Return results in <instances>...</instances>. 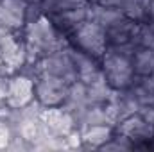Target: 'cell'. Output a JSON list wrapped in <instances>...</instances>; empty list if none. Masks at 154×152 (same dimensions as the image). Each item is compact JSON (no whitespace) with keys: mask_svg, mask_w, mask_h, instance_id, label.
Returning a JSON list of instances; mask_svg holds the SVG:
<instances>
[{"mask_svg":"<svg viewBox=\"0 0 154 152\" xmlns=\"http://www.w3.org/2000/svg\"><path fill=\"white\" fill-rule=\"evenodd\" d=\"M54 23V27L66 38H70L75 29L88 20V4L82 5V7H75V9H68V11H63V13H56V14H50L48 16Z\"/></svg>","mask_w":154,"mask_h":152,"instance_id":"7c38bea8","label":"cell"},{"mask_svg":"<svg viewBox=\"0 0 154 152\" xmlns=\"http://www.w3.org/2000/svg\"><path fill=\"white\" fill-rule=\"evenodd\" d=\"M68 39H70L72 47H75L77 50H81V52H84L95 59H100L108 48L104 29L91 20L82 22Z\"/></svg>","mask_w":154,"mask_h":152,"instance_id":"3957f363","label":"cell"},{"mask_svg":"<svg viewBox=\"0 0 154 152\" xmlns=\"http://www.w3.org/2000/svg\"><path fill=\"white\" fill-rule=\"evenodd\" d=\"M0 50H2V68H0V74L13 75V74H18L27 65L25 43L20 41L18 38L13 39L11 43H7L5 47H2Z\"/></svg>","mask_w":154,"mask_h":152,"instance_id":"ba28073f","label":"cell"},{"mask_svg":"<svg viewBox=\"0 0 154 152\" xmlns=\"http://www.w3.org/2000/svg\"><path fill=\"white\" fill-rule=\"evenodd\" d=\"M70 54L75 65V72H77V81H81L82 84H91L93 81L100 79L104 75L102 68H100V59H95L81 50H77L75 47H70Z\"/></svg>","mask_w":154,"mask_h":152,"instance_id":"9c48e42d","label":"cell"},{"mask_svg":"<svg viewBox=\"0 0 154 152\" xmlns=\"http://www.w3.org/2000/svg\"><path fill=\"white\" fill-rule=\"evenodd\" d=\"M86 91H88V100H90L91 106H93V104L104 106V104L111 99V95H113L115 90L108 84L106 77L102 75L100 79H97V81H93L91 84H88V86H86Z\"/></svg>","mask_w":154,"mask_h":152,"instance_id":"e0dca14e","label":"cell"},{"mask_svg":"<svg viewBox=\"0 0 154 152\" xmlns=\"http://www.w3.org/2000/svg\"><path fill=\"white\" fill-rule=\"evenodd\" d=\"M23 43L27 50V63L34 65L45 56L59 52L70 45V39L63 36L52 23L47 14H41L38 20L25 25Z\"/></svg>","mask_w":154,"mask_h":152,"instance_id":"6da1fadb","label":"cell"},{"mask_svg":"<svg viewBox=\"0 0 154 152\" xmlns=\"http://www.w3.org/2000/svg\"><path fill=\"white\" fill-rule=\"evenodd\" d=\"M134 75H149L154 72V48L138 47L131 57Z\"/></svg>","mask_w":154,"mask_h":152,"instance_id":"2e32d148","label":"cell"},{"mask_svg":"<svg viewBox=\"0 0 154 152\" xmlns=\"http://www.w3.org/2000/svg\"><path fill=\"white\" fill-rule=\"evenodd\" d=\"M11 138H13V131H11L9 123L0 118V149H5Z\"/></svg>","mask_w":154,"mask_h":152,"instance_id":"44dd1931","label":"cell"},{"mask_svg":"<svg viewBox=\"0 0 154 152\" xmlns=\"http://www.w3.org/2000/svg\"><path fill=\"white\" fill-rule=\"evenodd\" d=\"M145 14H147V18H145V20H151V22H154V0H149V2H147Z\"/></svg>","mask_w":154,"mask_h":152,"instance_id":"cb8c5ba5","label":"cell"},{"mask_svg":"<svg viewBox=\"0 0 154 152\" xmlns=\"http://www.w3.org/2000/svg\"><path fill=\"white\" fill-rule=\"evenodd\" d=\"M138 114L151 125V129L154 131V108H140Z\"/></svg>","mask_w":154,"mask_h":152,"instance_id":"603a6c76","label":"cell"},{"mask_svg":"<svg viewBox=\"0 0 154 152\" xmlns=\"http://www.w3.org/2000/svg\"><path fill=\"white\" fill-rule=\"evenodd\" d=\"M25 2H39V0H25Z\"/></svg>","mask_w":154,"mask_h":152,"instance_id":"d4e9b609","label":"cell"},{"mask_svg":"<svg viewBox=\"0 0 154 152\" xmlns=\"http://www.w3.org/2000/svg\"><path fill=\"white\" fill-rule=\"evenodd\" d=\"M13 39H16V32H14V31H11L5 23H2V22H0V48H2V47H5L7 43H11Z\"/></svg>","mask_w":154,"mask_h":152,"instance_id":"7402d4cb","label":"cell"},{"mask_svg":"<svg viewBox=\"0 0 154 152\" xmlns=\"http://www.w3.org/2000/svg\"><path fill=\"white\" fill-rule=\"evenodd\" d=\"M81 136H82V147L100 149L106 141L111 140V136H113V127L108 125V123L91 125V127L81 131Z\"/></svg>","mask_w":154,"mask_h":152,"instance_id":"9a60e30c","label":"cell"},{"mask_svg":"<svg viewBox=\"0 0 154 152\" xmlns=\"http://www.w3.org/2000/svg\"><path fill=\"white\" fill-rule=\"evenodd\" d=\"M65 141H66V147L68 149H79L82 147V136H81V131L79 129H72L66 136H65Z\"/></svg>","mask_w":154,"mask_h":152,"instance_id":"ffe728a7","label":"cell"},{"mask_svg":"<svg viewBox=\"0 0 154 152\" xmlns=\"http://www.w3.org/2000/svg\"><path fill=\"white\" fill-rule=\"evenodd\" d=\"M41 9L47 16L56 14V13H63L68 9H75V7H82L88 2L86 0H39Z\"/></svg>","mask_w":154,"mask_h":152,"instance_id":"ac0fdd59","label":"cell"},{"mask_svg":"<svg viewBox=\"0 0 154 152\" xmlns=\"http://www.w3.org/2000/svg\"><path fill=\"white\" fill-rule=\"evenodd\" d=\"M70 47L72 45H68L66 48L39 59L36 63L39 74H50V75H56V77H63L68 82H75L77 72H75L74 59H72V54H70Z\"/></svg>","mask_w":154,"mask_h":152,"instance_id":"5b68a950","label":"cell"},{"mask_svg":"<svg viewBox=\"0 0 154 152\" xmlns=\"http://www.w3.org/2000/svg\"><path fill=\"white\" fill-rule=\"evenodd\" d=\"M136 43L138 47H145V48H154V22L151 20H143L138 23V31H136Z\"/></svg>","mask_w":154,"mask_h":152,"instance_id":"d6986e66","label":"cell"},{"mask_svg":"<svg viewBox=\"0 0 154 152\" xmlns=\"http://www.w3.org/2000/svg\"><path fill=\"white\" fill-rule=\"evenodd\" d=\"M29 2L25 0H0V22L11 31L18 32L25 29Z\"/></svg>","mask_w":154,"mask_h":152,"instance_id":"30bf717a","label":"cell"},{"mask_svg":"<svg viewBox=\"0 0 154 152\" xmlns=\"http://www.w3.org/2000/svg\"><path fill=\"white\" fill-rule=\"evenodd\" d=\"M90 106H91V104H90V100H88L86 84H82L81 81L72 82L70 88H68V91H66V97H65L63 102H61V108H63L65 111H68V113L74 116V120L77 122Z\"/></svg>","mask_w":154,"mask_h":152,"instance_id":"4fadbf2b","label":"cell"},{"mask_svg":"<svg viewBox=\"0 0 154 152\" xmlns=\"http://www.w3.org/2000/svg\"><path fill=\"white\" fill-rule=\"evenodd\" d=\"M115 131L120 132V134H124V136H127L134 143V147H138V143L149 141V140L154 138V131L151 129V125L138 113L125 116L120 123L115 125Z\"/></svg>","mask_w":154,"mask_h":152,"instance_id":"52a82bcc","label":"cell"},{"mask_svg":"<svg viewBox=\"0 0 154 152\" xmlns=\"http://www.w3.org/2000/svg\"><path fill=\"white\" fill-rule=\"evenodd\" d=\"M138 23L131 18H122L116 23L109 25L108 29H104L106 32V43L108 47H115V45H124V43H131L136 41V31H138Z\"/></svg>","mask_w":154,"mask_h":152,"instance_id":"5bb4252c","label":"cell"},{"mask_svg":"<svg viewBox=\"0 0 154 152\" xmlns=\"http://www.w3.org/2000/svg\"><path fill=\"white\" fill-rule=\"evenodd\" d=\"M100 68H102V74L106 77L108 84L113 90L129 88L134 81V70H133L131 57L113 52L109 48H106L104 56L100 57Z\"/></svg>","mask_w":154,"mask_h":152,"instance_id":"7a4b0ae2","label":"cell"},{"mask_svg":"<svg viewBox=\"0 0 154 152\" xmlns=\"http://www.w3.org/2000/svg\"><path fill=\"white\" fill-rule=\"evenodd\" d=\"M72 82H68L63 77H56L50 74H39L34 81V99L41 102L45 108L61 106L63 99L66 97V91Z\"/></svg>","mask_w":154,"mask_h":152,"instance_id":"277c9868","label":"cell"},{"mask_svg":"<svg viewBox=\"0 0 154 152\" xmlns=\"http://www.w3.org/2000/svg\"><path fill=\"white\" fill-rule=\"evenodd\" d=\"M31 100H34V79H31L22 72L9 75L7 95H5L4 104L13 109H20L27 106Z\"/></svg>","mask_w":154,"mask_h":152,"instance_id":"8992f818","label":"cell"},{"mask_svg":"<svg viewBox=\"0 0 154 152\" xmlns=\"http://www.w3.org/2000/svg\"><path fill=\"white\" fill-rule=\"evenodd\" d=\"M43 123L48 127L50 132H54L56 136H66L72 129H75V120L74 116L65 111L61 106H52V108H45L41 113Z\"/></svg>","mask_w":154,"mask_h":152,"instance_id":"8fae6325","label":"cell"}]
</instances>
